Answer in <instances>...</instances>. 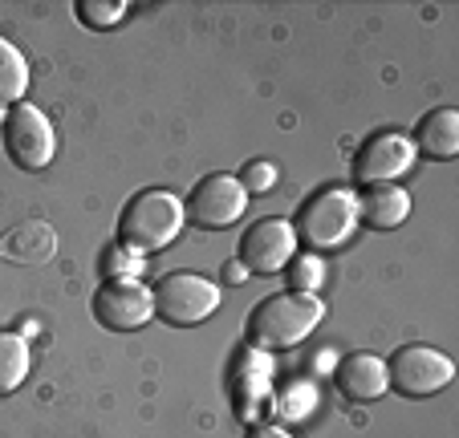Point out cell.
<instances>
[{
	"mask_svg": "<svg viewBox=\"0 0 459 438\" xmlns=\"http://www.w3.org/2000/svg\"><path fill=\"white\" fill-rule=\"evenodd\" d=\"M94 317L114 333H134L155 317L151 288L143 280H102L94 292Z\"/></svg>",
	"mask_w": 459,
	"mask_h": 438,
	"instance_id": "cell-8",
	"label": "cell"
},
{
	"mask_svg": "<svg viewBox=\"0 0 459 438\" xmlns=\"http://www.w3.org/2000/svg\"><path fill=\"white\" fill-rule=\"evenodd\" d=\"M53 252H57V236L41 219H25L0 236V260H9V264H45Z\"/></svg>",
	"mask_w": 459,
	"mask_h": 438,
	"instance_id": "cell-13",
	"label": "cell"
},
{
	"mask_svg": "<svg viewBox=\"0 0 459 438\" xmlns=\"http://www.w3.org/2000/svg\"><path fill=\"white\" fill-rule=\"evenodd\" d=\"M102 276L106 280H139L143 256L134 248H126V244H114V248L102 256Z\"/></svg>",
	"mask_w": 459,
	"mask_h": 438,
	"instance_id": "cell-19",
	"label": "cell"
},
{
	"mask_svg": "<svg viewBox=\"0 0 459 438\" xmlns=\"http://www.w3.org/2000/svg\"><path fill=\"white\" fill-rule=\"evenodd\" d=\"M187 215H183V199L171 195L163 187H147L139 195L130 199L118 215V244L143 252H159V248H171L175 236L183 232Z\"/></svg>",
	"mask_w": 459,
	"mask_h": 438,
	"instance_id": "cell-2",
	"label": "cell"
},
{
	"mask_svg": "<svg viewBox=\"0 0 459 438\" xmlns=\"http://www.w3.org/2000/svg\"><path fill=\"white\" fill-rule=\"evenodd\" d=\"M29 90V61L13 41L0 37V110L17 106Z\"/></svg>",
	"mask_w": 459,
	"mask_h": 438,
	"instance_id": "cell-17",
	"label": "cell"
},
{
	"mask_svg": "<svg viewBox=\"0 0 459 438\" xmlns=\"http://www.w3.org/2000/svg\"><path fill=\"white\" fill-rule=\"evenodd\" d=\"M224 280L228 284H244V280H252V272L240 264V260H228V264H224Z\"/></svg>",
	"mask_w": 459,
	"mask_h": 438,
	"instance_id": "cell-22",
	"label": "cell"
},
{
	"mask_svg": "<svg viewBox=\"0 0 459 438\" xmlns=\"http://www.w3.org/2000/svg\"><path fill=\"white\" fill-rule=\"evenodd\" d=\"M390 386L403 398H431L455 378V361L447 353L431 349V345H403L394 361H386Z\"/></svg>",
	"mask_w": 459,
	"mask_h": 438,
	"instance_id": "cell-5",
	"label": "cell"
},
{
	"mask_svg": "<svg viewBox=\"0 0 459 438\" xmlns=\"http://www.w3.org/2000/svg\"><path fill=\"white\" fill-rule=\"evenodd\" d=\"M248 438H293L285 426H269V422H256V426L248 430Z\"/></svg>",
	"mask_w": 459,
	"mask_h": 438,
	"instance_id": "cell-23",
	"label": "cell"
},
{
	"mask_svg": "<svg viewBox=\"0 0 459 438\" xmlns=\"http://www.w3.org/2000/svg\"><path fill=\"white\" fill-rule=\"evenodd\" d=\"M29 341L21 333H9V329H0V398L17 394L29 378Z\"/></svg>",
	"mask_w": 459,
	"mask_h": 438,
	"instance_id": "cell-16",
	"label": "cell"
},
{
	"mask_svg": "<svg viewBox=\"0 0 459 438\" xmlns=\"http://www.w3.org/2000/svg\"><path fill=\"white\" fill-rule=\"evenodd\" d=\"M411 142H415V150H423L427 159H455L459 155V110H451V106L431 110L415 126Z\"/></svg>",
	"mask_w": 459,
	"mask_h": 438,
	"instance_id": "cell-15",
	"label": "cell"
},
{
	"mask_svg": "<svg viewBox=\"0 0 459 438\" xmlns=\"http://www.w3.org/2000/svg\"><path fill=\"white\" fill-rule=\"evenodd\" d=\"M415 155L419 150L407 134L382 130V134H374L370 142L358 150L354 175H358V183H366V187H386V183H394L399 175H407L411 167H415Z\"/></svg>",
	"mask_w": 459,
	"mask_h": 438,
	"instance_id": "cell-9",
	"label": "cell"
},
{
	"mask_svg": "<svg viewBox=\"0 0 459 438\" xmlns=\"http://www.w3.org/2000/svg\"><path fill=\"white\" fill-rule=\"evenodd\" d=\"M358 228V195L350 187H325L301 207L297 215V244H305L309 252H330L354 236Z\"/></svg>",
	"mask_w": 459,
	"mask_h": 438,
	"instance_id": "cell-3",
	"label": "cell"
},
{
	"mask_svg": "<svg viewBox=\"0 0 459 438\" xmlns=\"http://www.w3.org/2000/svg\"><path fill=\"white\" fill-rule=\"evenodd\" d=\"M325 317V305L305 292H277L260 301L248 317V345L252 349H293L301 345Z\"/></svg>",
	"mask_w": 459,
	"mask_h": 438,
	"instance_id": "cell-1",
	"label": "cell"
},
{
	"mask_svg": "<svg viewBox=\"0 0 459 438\" xmlns=\"http://www.w3.org/2000/svg\"><path fill=\"white\" fill-rule=\"evenodd\" d=\"M228 390H232V402H236V414L244 422L256 426V414L260 406L269 402V390H273V361L264 349H252L244 345L232 361V378H228Z\"/></svg>",
	"mask_w": 459,
	"mask_h": 438,
	"instance_id": "cell-11",
	"label": "cell"
},
{
	"mask_svg": "<svg viewBox=\"0 0 459 438\" xmlns=\"http://www.w3.org/2000/svg\"><path fill=\"white\" fill-rule=\"evenodd\" d=\"M297 256V232L289 219H260L240 240V264L252 276H273Z\"/></svg>",
	"mask_w": 459,
	"mask_h": 438,
	"instance_id": "cell-10",
	"label": "cell"
},
{
	"mask_svg": "<svg viewBox=\"0 0 459 438\" xmlns=\"http://www.w3.org/2000/svg\"><path fill=\"white\" fill-rule=\"evenodd\" d=\"M236 179H240V187L248 191V195H264V191L277 187V167L264 163V159H256V163H248Z\"/></svg>",
	"mask_w": 459,
	"mask_h": 438,
	"instance_id": "cell-21",
	"label": "cell"
},
{
	"mask_svg": "<svg viewBox=\"0 0 459 438\" xmlns=\"http://www.w3.org/2000/svg\"><path fill=\"white\" fill-rule=\"evenodd\" d=\"M4 150L21 171H45L53 163V150H57L53 122L37 106L17 102L4 114Z\"/></svg>",
	"mask_w": 459,
	"mask_h": 438,
	"instance_id": "cell-6",
	"label": "cell"
},
{
	"mask_svg": "<svg viewBox=\"0 0 459 438\" xmlns=\"http://www.w3.org/2000/svg\"><path fill=\"white\" fill-rule=\"evenodd\" d=\"M151 301H155V317H163L167 325L191 329L220 309V288L200 272H167L151 288Z\"/></svg>",
	"mask_w": 459,
	"mask_h": 438,
	"instance_id": "cell-4",
	"label": "cell"
},
{
	"mask_svg": "<svg viewBox=\"0 0 459 438\" xmlns=\"http://www.w3.org/2000/svg\"><path fill=\"white\" fill-rule=\"evenodd\" d=\"M78 17L90 29H114L126 17V4L122 0H78Z\"/></svg>",
	"mask_w": 459,
	"mask_h": 438,
	"instance_id": "cell-20",
	"label": "cell"
},
{
	"mask_svg": "<svg viewBox=\"0 0 459 438\" xmlns=\"http://www.w3.org/2000/svg\"><path fill=\"white\" fill-rule=\"evenodd\" d=\"M244 211H248V191L240 187L236 175H208L191 187L187 203H183V215L195 228H208V232L232 228Z\"/></svg>",
	"mask_w": 459,
	"mask_h": 438,
	"instance_id": "cell-7",
	"label": "cell"
},
{
	"mask_svg": "<svg viewBox=\"0 0 459 438\" xmlns=\"http://www.w3.org/2000/svg\"><path fill=\"white\" fill-rule=\"evenodd\" d=\"M333 382H338V394L346 402H374L390 390V374L386 361L378 353H350V357L338 361L333 370Z\"/></svg>",
	"mask_w": 459,
	"mask_h": 438,
	"instance_id": "cell-12",
	"label": "cell"
},
{
	"mask_svg": "<svg viewBox=\"0 0 459 438\" xmlns=\"http://www.w3.org/2000/svg\"><path fill=\"white\" fill-rule=\"evenodd\" d=\"M325 260L317 256V252H305V256H293L289 260V284L293 288L289 292H305V296H313V292L321 288V280H325Z\"/></svg>",
	"mask_w": 459,
	"mask_h": 438,
	"instance_id": "cell-18",
	"label": "cell"
},
{
	"mask_svg": "<svg viewBox=\"0 0 459 438\" xmlns=\"http://www.w3.org/2000/svg\"><path fill=\"white\" fill-rule=\"evenodd\" d=\"M407 215H411V195L399 183L370 187L358 199V224L374 228V232H394L399 224H407Z\"/></svg>",
	"mask_w": 459,
	"mask_h": 438,
	"instance_id": "cell-14",
	"label": "cell"
}]
</instances>
